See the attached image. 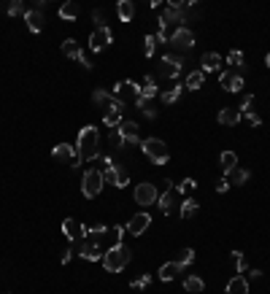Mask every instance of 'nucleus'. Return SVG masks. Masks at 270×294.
<instances>
[{"label":"nucleus","instance_id":"20e7f679","mask_svg":"<svg viewBox=\"0 0 270 294\" xmlns=\"http://www.w3.org/2000/svg\"><path fill=\"white\" fill-rule=\"evenodd\" d=\"M103 173L97 168H92V170H87L84 173V178H81V192H84V197L87 200H92V197H97V194L103 192Z\"/></svg>","mask_w":270,"mask_h":294},{"label":"nucleus","instance_id":"b1692460","mask_svg":"<svg viewBox=\"0 0 270 294\" xmlns=\"http://www.w3.org/2000/svg\"><path fill=\"white\" fill-rule=\"evenodd\" d=\"M219 165H222V173L224 176L232 173V170L238 168V154H235V151H222V154H219Z\"/></svg>","mask_w":270,"mask_h":294},{"label":"nucleus","instance_id":"473e14b6","mask_svg":"<svg viewBox=\"0 0 270 294\" xmlns=\"http://www.w3.org/2000/svg\"><path fill=\"white\" fill-rule=\"evenodd\" d=\"M181 92H184L181 84H179V87H170L168 92H162V95H159V100H162L165 106H173V103H179V100H181Z\"/></svg>","mask_w":270,"mask_h":294},{"label":"nucleus","instance_id":"4468645a","mask_svg":"<svg viewBox=\"0 0 270 294\" xmlns=\"http://www.w3.org/2000/svg\"><path fill=\"white\" fill-rule=\"evenodd\" d=\"M119 138H122V146H138L143 140H138V124L135 121H122L119 124Z\"/></svg>","mask_w":270,"mask_h":294},{"label":"nucleus","instance_id":"3c124183","mask_svg":"<svg viewBox=\"0 0 270 294\" xmlns=\"http://www.w3.org/2000/svg\"><path fill=\"white\" fill-rule=\"evenodd\" d=\"M78 62H81V65H84V68H87V70H92V59H89V57H81V59H78Z\"/></svg>","mask_w":270,"mask_h":294},{"label":"nucleus","instance_id":"49530a36","mask_svg":"<svg viewBox=\"0 0 270 294\" xmlns=\"http://www.w3.org/2000/svg\"><path fill=\"white\" fill-rule=\"evenodd\" d=\"M251 103H254V95H246V97H243V103H241V108H238V111H241V114H249Z\"/></svg>","mask_w":270,"mask_h":294},{"label":"nucleus","instance_id":"c85d7f7f","mask_svg":"<svg viewBox=\"0 0 270 294\" xmlns=\"http://www.w3.org/2000/svg\"><path fill=\"white\" fill-rule=\"evenodd\" d=\"M198 208H200L198 200H195V197H187V200L179 205V216H181V219H192L195 213H198Z\"/></svg>","mask_w":270,"mask_h":294},{"label":"nucleus","instance_id":"c03bdc74","mask_svg":"<svg viewBox=\"0 0 270 294\" xmlns=\"http://www.w3.org/2000/svg\"><path fill=\"white\" fill-rule=\"evenodd\" d=\"M149 284H151V275L146 273V275H140V278H135L130 286H133V289H146V286H149Z\"/></svg>","mask_w":270,"mask_h":294},{"label":"nucleus","instance_id":"c9c22d12","mask_svg":"<svg viewBox=\"0 0 270 294\" xmlns=\"http://www.w3.org/2000/svg\"><path fill=\"white\" fill-rule=\"evenodd\" d=\"M127 183H130V173H127L122 165H116V183H114V186H116V189H125Z\"/></svg>","mask_w":270,"mask_h":294},{"label":"nucleus","instance_id":"bb28decb","mask_svg":"<svg viewBox=\"0 0 270 294\" xmlns=\"http://www.w3.org/2000/svg\"><path fill=\"white\" fill-rule=\"evenodd\" d=\"M116 14H119L122 22H130L135 16V3L133 0H119V3H116Z\"/></svg>","mask_w":270,"mask_h":294},{"label":"nucleus","instance_id":"5701e85b","mask_svg":"<svg viewBox=\"0 0 270 294\" xmlns=\"http://www.w3.org/2000/svg\"><path fill=\"white\" fill-rule=\"evenodd\" d=\"M181 273V267H179V262H165L162 267H159V273H157V278L159 281H165V284H168V281H173L176 275Z\"/></svg>","mask_w":270,"mask_h":294},{"label":"nucleus","instance_id":"a18cd8bd","mask_svg":"<svg viewBox=\"0 0 270 294\" xmlns=\"http://www.w3.org/2000/svg\"><path fill=\"white\" fill-rule=\"evenodd\" d=\"M243 116H246V124H249V127H260V124H262L260 114H251V111H249V114H243Z\"/></svg>","mask_w":270,"mask_h":294},{"label":"nucleus","instance_id":"ddd939ff","mask_svg":"<svg viewBox=\"0 0 270 294\" xmlns=\"http://www.w3.org/2000/svg\"><path fill=\"white\" fill-rule=\"evenodd\" d=\"M243 81H246V78H243L238 70H222V73H219V84H222L227 92H241Z\"/></svg>","mask_w":270,"mask_h":294},{"label":"nucleus","instance_id":"09e8293b","mask_svg":"<svg viewBox=\"0 0 270 294\" xmlns=\"http://www.w3.org/2000/svg\"><path fill=\"white\" fill-rule=\"evenodd\" d=\"M108 140H111L114 146H122V138H119V127H116V130H111V132H108Z\"/></svg>","mask_w":270,"mask_h":294},{"label":"nucleus","instance_id":"0eeeda50","mask_svg":"<svg viewBox=\"0 0 270 294\" xmlns=\"http://www.w3.org/2000/svg\"><path fill=\"white\" fill-rule=\"evenodd\" d=\"M114 100H119V103H125V100H138L140 97V84H135V81H119L114 87Z\"/></svg>","mask_w":270,"mask_h":294},{"label":"nucleus","instance_id":"412c9836","mask_svg":"<svg viewBox=\"0 0 270 294\" xmlns=\"http://www.w3.org/2000/svg\"><path fill=\"white\" fill-rule=\"evenodd\" d=\"M227 294H249V278L246 275H235V278H230Z\"/></svg>","mask_w":270,"mask_h":294},{"label":"nucleus","instance_id":"dca6fc26","mask_svg":"<svg viewBox=\"0 0 270 294\" xmlns=\"http://www.w3.org/2000/svg\"><path fill=\"white\" fill-rule=\"evenodd\" d=\"M125 121V103H119V100H114V106L106 111V124L111 127V130H116V127Z\"/></svg>","mask_w":270,"mask_h":294},{"label":"nucleus","instance_id":"f03ea898","mask_svg":"<svg viewBox=\"0 0 270 294\" xmlns=\"http://www.w3.org/2000/svg\"><path fill=\"white\" fill-rule=\"evenodd\" d=\"M130 256L133 254H130V248H127L125 243H114V246L103 254V267L116 275V273H122L127 265H130Z\"/></svg>","mask_w":270,"mask_h":294},{"label":"nucleus","instance_id":"393cba45","mask_svg":"<svg viewBox=\"0 0 270 294\" xmlns=\"http://www.w3.org/2000/svg\"><path fill=\"white\" fill-rule=\"evenodd\" d=\"M224 178L230 181V186H243V183H246V181L251 178V173H249L246 168H235L232 173H227Z\"/></svg>","mask_w":270,"mask_h":294},{"label":"nucleus","instance_id":"9b49d317","mask_svg":"<svg viewBox=\"0 0 270 294\" xmlns=\"http://www.w3.org/2000/svg\"><path fill=\"white\" fill-rule=\"evenodd\" d=\"M111 44H114V33L108 27L92 30V35H89V49L92 52H103V49H108Z\"/></svg>","mask_w":270,"mask_h":294},{"label":"nucleus","instance_id":"7ed1b4c3","mask_svg":"<svg viewBox=\"0 0 270 294\" xmlns=\"http://www.w3.org/2000/svg\"><path fill=\"white\" fill-rule=\"evenodd\" d=\"M140 149H143V154L151 159L154 165H165L170 159V151H168V143L159 138H146L143 143H140Z\"/></svg>","mask_w":270,"mask_h":294},{"label":"nucleus","instance_id":"72a5a7b5","mask_svg":"<svg viewBox=\"0 0 270 294\" xmlns=\"http://www.w3.org/2000/svg\"><path fill=\"white\" fill-rule=\"evenodd\" d=\"M184 289L187 292H202L205 289V281H202L200 275H187V278H184Z\"/></svg>","mask_w":270,"mask_h":294},{"label":"nucleus","instance_id":"a878e982","mask_svg":"<svg viewBox=\"0 0 270 294\" xmlns=\"http://www.w3.org/2000/svg\"><path fill=\"white\" fill-rule=\"evenodd\" d=\"M92 103L108 111V108L114 106V95H111V92H106V89H95V92H92Z\"/></svg>","mask_w":270,"mask_h":294},{"label":"nucleus","instance_id":"2eb2a0df","mask_svg":"<svg viewBox=\"0 0 270 294\" xmlns=\"http://www.w3.org/2000/svg\"><path fill=\"white\" fill-rule=\"evenodd\" d=\"M149 224H151V216H149V213H135L130 222H127V232L138 237V235H143V232L149 230Z\"/></svg>","mask_w":270,"mask_h":294},{"label":"nucleus","instance_id":"de8ad7c7","mask_svg":"<svg viewBox=\"0 0 270 294\" xmlns=\"http://www.w3.org/2000/svg\"><path fill=\"white\" fill-rule=\"evenodd\" d=\"M114 243H122V237H125V232H127V227H114Z\"/></svg>","mask_w":270,"mask_h":294},{"label":"nucleus","instance_id":"39448f33","mask_svg":"<svg viewBox=\"0 0 270 294\" xmlns=\"http://www.w3.org/2000/svg\"><path fill=\"white\" fill-rule=\"evenodd\" d=\"M52 159H57V162H65V165H70V168H78V165H81L78 149H76V146H70V143H60V146H54Z\"/></svg>","mask_w":270,"mask_h":294},{"label":"nucleus","instance_id":"f3484780","mask_svg":"<svg viewBox=\"0 0 270 294\" xmlns=\"http://www.w3.org/2000/svg\"><path fill=\"white\" fill-rule=\"evenodd\" d=\"M200 70H202V73L222 70V54H216V52H205V54L200 57Z\"/></svg>","mask_w":270,"mask_h":294},{"label":"nucleus","instance_id":"37998d69","mask_svg":"<svg viewBox=\"0 0 270 294\" xmlns=\"http://www.w3.org/2000/svg\"><path fill=\"white\" fill-rule=\"evenodd\" d=\"M195 189H198V183H195V178H184V181L179 183V192H181V194H192Z\"/></svg>","mask_w":270,"mask_h":294},{"label":"nucleus","instance_id":"7c9ffc66","mask_svg":"<svg viewBox=\"0 0 270 294\" xmlns=\"http://www.w3.org/2000/svg\"><path fill=\"white\" fill-rule=\"evenodd\" d=\"M76 16H78V3H73V0H68V3H63V5H60V19H76Z\"/></svg>","mask_w":270,"mask_h":294},{"label":"nucleus","instance_id":"8fccbe9b","mask_svg":"<svg viewBox=\"0 0 270 294\" xmlns=\"http://www.w3.org/2000/svg\"><path fill=\"white\" fill-rule=\"evenodd\" d=\"M216 192H219V194L230 192V181H227V178H222V181H219V183H216Z\"/></svg>","mask_w":270,"mask_h":294},{"label":"nucleus","instance_id":"2f4dec72","mask_svg":"<svg viewBox=\"0 0 270 294\" xmlns=\"http://www.w3.org/2000/svg\"><path fill=\"white\" fill-rule=\"evenodd\" d=\"M108 232H111V230H108L106 224H95V227H87V237H89L92 243H100L103 237L108 235Z\"/></svg>","mask_w":270,"mask_h":294},{"label":"nucleus","instance_id":"603ef678","mask_svg":"<svg viewBox=\"0 0 270 294\" xmlns=\"http://www.w3.org/2000/svg\"><path fill=\"white\" fill-rule=\"evenodd\" d=\"M70 254H73V251H70V248H68V251H65V254H63V259H60V262H63V265H68V262H70Z\"/></svg>","mask_w":270,"mask_h":294},{"label":"nucleus","instance_id":"6e6552de","mask_svg":"<svg viewBox=\"0 0 270 294\" xmlns=\"http://www.w3.org/2000/svg\"><path fill=\"white\" fill-rule=\"evenodd\" d=\"M157 200H159V189L154 183H138V186H135V203L138 205L149 208V205H154Z\"/></svg>","mask_w":270,"mask_h":294},{"label":"nucleus","instance_id":"1a4fd4ad","mask_svg":"<svg viewBox=\"0 0 270 294\" xmlns=\"http://www.w3.org/2000/svg\"><path fill=\"white\" fill-rule=\"evenodd\" d=\"M168 46H170V49H179V52H187V49H192V46H195V35H192V30H189V27H179V30H173V35H170Z\"/></svg>","mask_w":270,"mask_h":294},{"label":"nucleus","instance_id":"864d4df0","mask_svg":"<svg viewBox=\"0 0 270 294\" xmlns=\"http://www.w3.org/2000/svg\"><path fill=\"white\" fill-rule=\"evenodd\" d=\"M249 278H262V270H246Z\"/></svg>","mask_w":270,"mask_h":294},{"label":"nucleus","instance_id":"e433bc0d","mask_svg":"<svg viewBox=\"0 0 270 294\" xmlns=\"http://www.w3.org/2000/svg\"><path fill=\"white\" fill-rule=\"evenodd\" d=\"M176 262H179V267H181V270H184V267H189V265L195 262V248H184Z\"/></svg>","mask_w":270,"mask_h":294},{"label":"nucleus","instance_id":"aec40b11","mask_svg":"<svg viewBox=\"0 0 270 294\" xmlns=\"http://www.w3.org/2000/svg\"><path fill=\"white\" fill-rule=\"evenodd\" d=\"M135 108H138V111L143 114L146 119H157V116H159V108H157V103L146 100V97H138V100H135Z\"/></svg>","mask_w":270,"mask_h":294},{"label":"nucleus","instance_id":"5fc2aeb1","mask_svg":"<svg viewBox=\"0 0 270 294\" xmlns=\"http://www.w3.org/2000/svg\"><path fill=\"white\" fill-rule=\"evenodd\" d=\"M265 65H268V68H270V52H268V57H265Z\"/></svg>","mask_w":270,"mask_h":294},{"label":"nucleus","instance_id":"f8f14e48","mask_svg":"<svg viewBox=\"0 0 270 294\" xmlns=\"http://www.w3.org/2000/svg\"><path fill=\"white\" fill-rule=\"evenodd\" d=\"M63 232H65V237L70 243H78V240L87 237V227H84L81 222H76V219H65V222H63Z\"/></svg>","mask_w":270,"mask_h":294},{"label":"nucleus","instance_id":"79ce46f5","mask_svg":"<svg viewBox=\"0 0 270 294\" xmlns=\"http://www.w3.org/2000/svg\"><path fill=\"white\" fill-rule=\"evenodd\" d=\"M232 262H235V267H238V275L246 273V259H243L241 251H232Z\"/></svg>","mask_w":270,"mask_h":294},{"label":"nucleus","instance_id":"6ab92c4d","mask_svg":"<svg viewBox=\"0 0 270 294\" xmlns=\"http://www.w3.org/2000/svg\"><path fill=\"white\" fill-rule=\"evenodd\" d=\"M219 121H222L224 127H235V124H241V119H243V114L238 111V108H222L216 116Z\"/></svg>","mask_w":270,"mask_h":294},{"label":"nucleus","instance_id":"9d476101","mask_svg":"<svg viewBox=\"0 0 270 294\" xmlns=\"http://www.w3.org/2000/svg\"><path fill=\"white\" fill-rule=\"evenodd\" d=\"M73 248H76V254L81 256V259H87V262H97V259H103L100 246H97V243H92L89 237H84V240L73 243Z\"/></svg>","mask_w":270,"mask_h":294},{"label":"nucleus","instance_id":"cd10ccee","mask_svg":"<svg viewBox=\"0 0 270 294\" xmlns=\"http://www.w3.org/2000/svg\"><path fill=\"white\" fill-rule=\"evenodd\" d=\"M63 54H65V57H70V59H81V57H84V52H81V46H78V41H73V38L63 41Z\"/></svg>","mask_w":270,"mask_h":294},{"label":"nucleus","instance_id":"58836bf2","mask_svg":"<svg viewBox=\"0 0 270 294\" xmlns=\"http://www.w3.org/2000/svg\"><path fill=\"white\" fill-rule=\"evenodd\" d=\"M92 22H95V27H97V30L108 27V16H106V11H103V8H95V11H92Z\"/></svg>","mask_w":270,"mask_h":294},{"label":"nucleus","instance_id":"4be33fe9","mask_svg":"<svg viewBox=\"0 0 270 294\" xmlns=\"http://www.w3.org/2000/svg\"><path fill=\"white\" fill-rule=\"evenodd\" d=\"M157 205H159V211H162V213H173V208H176V189H168V192L159 194Z\"/></svg>","mask_w":270,"mask_h":294},{"label":"nucleus","instance_id":"f257e3e1","mask_svg":"<svg viewBox=\"0 0 270 294\" xmlns=\"http://www.w3.org/2000/svg\"><path fill=\"white\" fill-rule=\"evenodd\" d=\"M97 143H100V132H97V127H81V132H78V157H81V162H92V159L100 157V151H97Z\"/></svg>","mask_w":270,"mask_h":294},{"label":"nucleus","instance_id":"c756f323","mask_svg":"<svg viewBox=\"0 0 270 294\" xmlns=\"http://www.w3.org/2000/svg\"><path fill=\"white\" fill-rule=\"evenodd\" d=\"M140 97H146V100H154V97H157V81H154V76H146V81L140 84Z\"/></svg>","mask_w":270,"mask_h":294},{"label":"nucleus","instance_id":"a211bd4d","mask_svg":"<svg viewBox=\"0 0 270 294\" xmlns=\"http://www.w3.org/2000/svg\"><path fill=\"white\" fill-rule=\"evenodd\" d=\"M24 22H27V30H30V33H41V30H44V24H46L44 14H41V11H35V8H27V11H24Z\"/></svg>","mask_w":270,"mask_h":294},{"label":"nucleus","instance_id":"f704fd0d","mask_svg":"<svg viewBox=\"0 0 270 294\" xmlns=\"http://www.w3.org/2000/svg\"><path fill=\"white\" fill-rule=\"evenodd\" d=\"M202 81H205V73H202V70H192L184 87H187V89H200V87H202Z\"/></svg>","mask_w":270,"mask_h":294},{"label":"nucleus","instance_id":"ea45409f","mask_svg":"<svg viewBox=\"0 0 270 294\" xmlns=\"http://www.w3.org/2000/svg\"><path fill=\"white\" fill-rule=\"evenodd\" d=\"M227 62H230L232 68H243V52L241 49H232V52L227 54Z\"/></svg>","mask_w":270,"mask_h":294},{"label":"nucleus","instance_id":"423d86ee","mask_svg":"<svg viewBox=\"0 0 270 294\" xmlns=\"http://www.w3.org/2000/svg\"><path fill=\"white\" fill-rule=\"evenodd\" d=\"M181 68H184V62L176 57V54H165L157 65V73H159V78H179Z\"/></svg>","mask_w":270,"mask_h":294},{"label":"nucleus","instance_id":"4c0bfd02","mask_svg":"<svg viewBox=\"0 0 270 294\" xmlns=\"http://www.w3.org/2000/svg\"><path fill=\"white\" fill-rule=\"evenodd\" d=\"M24 11H27V5H24L22 3V0H14V3H8V5H5V14H8V16H24Z\"/></svg>","mask_w":270,"mask_h":294},{"label":"nucleus","instance_id":"a19ab883","mask_svg":"<svg viewBox=\"0 0 270 294\" xmlns=\"http://www.w3.org/2000/svg\"><path fill=\"white\" fill-rule=\"evenodd\" d=\"M154 49H157V38L154 35H146L143 38V57H154Z\"/></svg>","mask_w":270,"mask_h":294}]
</instances>
